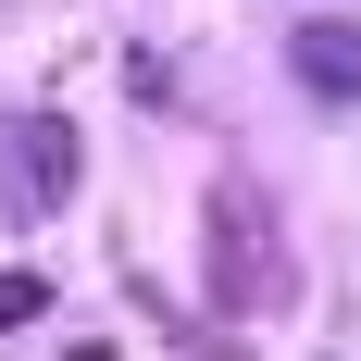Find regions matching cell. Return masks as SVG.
Returning a JSON list of instances; mask_svg holds the SVG:
<instances>
[{"instance_id": "3957f363", "label": "cell", "mask_w": 361, "mask_h": 361, "mask_svg": "<svg viewBox=\"0 0 361 361\" xmlns=\"http://www.w3.org/2000/svg\"><path fill=\"white\" fill-rule=\"evenodd\" d=\"M287 75L312 87V100H361V25H336V13H312V25L287 37Z\"/></svg>"}, {"instance_id": "7a4b0ae2", "label": "cell", "mask_w": 361, "mask_h": 361, "mask_svg": "<svg viewBox=\"0 0 361 361\" xmlns=\"http://www.w3.org/2000/svg\"><path fill=\"white\" fill-rule=\"evenodd\" d=\"M63 200H75V125L63 112H13V125H0V212L50 224Z\"/></svg>"}, {"instance_id": "277c9868", "label": "cell", "mask_w": 361, "mask_h": 361, "mask_svg": "<svg viewBox=\"0 0 361 361\" xmlns=\"http://www.w3.org/2000/svg\"><path fill=\"white\" fill-rule=\"evenodd\" d=\"M37 312H50V274L13 262V274H0V324H37Z\"/></svg>"}, {"instance_id": "6da1fadb", "label": "cell", "mask_w": 361, "mask_h": 361, "mask_svg": "<svg viewBox=\"0 0 361 361\" xmlns=\"http://www.w3.org/2000/svg\"><path fill=\"white\" fill-rule=\"evenodd\" d=\"M287 237H274V200L250 175H212V312L224 324H262V312H287Z\"/></svg>"}]
</instances>
